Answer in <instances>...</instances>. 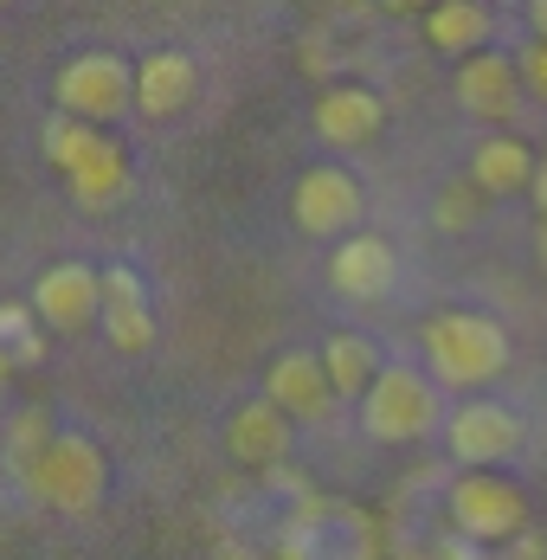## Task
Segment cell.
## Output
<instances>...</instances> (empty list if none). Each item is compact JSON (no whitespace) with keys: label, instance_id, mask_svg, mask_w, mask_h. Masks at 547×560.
Wrapping results in <instances>:
<instances>
[{"label":"cell","instance_id":"obj_8","mask_svg":"<svg viewBox=\"0 0 547 560\" xmlns=\"http://www.w3.org/2000/svg\"><path fill=\"white\" fill-rule=\"evenodd\" d=\"M33 316L46 329H84V323H97L104 316V271L84 265V258L46 265L39 283H33Z\"/></svg>","mask_w":547,"mask_h":560},{"label":"cell","instance_id":"obj_10","mask_svg":"<svg viewBox=\"0 0 547 560\" xmlns=\"http://www.w3.org/2000/svg\"><path fill=\"white\" fill-rule=\"evenodd\" d=\"M290 439H296V419L271 399H245L225 419V457L245 464V470H277L290 457Z\"/></svg>","mask_w":547,"mask_h":560},{"label":"cell","instance_id":"obj_18","mask_svg":"<svg viewBox=\"0 0 547 560\" xmlns=\"http://www.w3.org/2000/svg\"><path fill=\"white\" fill-rule=\"evenodd\" d=\"M490 33H496V13L484 7V0H438L432 13H426V39H432L438 52H451V58L484 52Z\"/></svg>","mask_w":547,"mask_h":560},{"label":"cell","instance_id":"obj_2","mask_svg":"<svg viewBox=\"0 0 547 560\" xmlns=\"http://www.w3.org/2000/svg\"><path fill=\"white\" fill-rule=\"evenodd\" d=\"M277 560H381V528L354 503L303 497V503L283 509Z\"/></svg>","mask_w":547,"mask_h":560},{"label":"cell","instance_id":"obj_9","mask_svg":"<svg viewBox=\"0 0 547 560\" xmlns=\"http://www.w3.org/2000/svg\"><path fill=\"white\" fill-rule=\"evenodd\" d=\"M290 220L310 238H348L361 220V180L348 168H310L290 194Z\"/></svg>","mask_w":547,"mask_h":560},{"label":"cell","instance_id":"obj_3","mask_svg":"<svg viewBox=\"0 0 547 560\" xmlns=\"http://www.w3.org/2000/svg\"><path fill=\"white\" fill-rule=\"evenodd\" d=\"M26 490H33L46 509H58V515H91V509L104 503V490H109L104 445L84 439V432H58L53 445H46V457L33 464Z\"/></svg>","mask_w":547,"mask_h":560},{"label":"cell","instance_id":"obj_26","mask_svg":"<svg viewBox=\"0 0 547 560\" xmlns=\"http://www.w3.org/2000/svg\"><path fill=\"white\" fill-rule=\"evenodd\" d=\"M528 26H535V39H547V0H528Z\"/></svg>","mask_w":547,"mask_h":560},{"label":"cell","instance_id":"obj_25","mask_svg":"<svg viewBox=\"0 0 547 560\" xmlns=\"http://www.w3.org/2000/svg\"><path fill=\"white\" fill-rule=\"evenodd\" d=\"M522 65V91H535V97H547V39H535L528 52L515 58Z\"/></svg>","mask_w":547,"mask_h":560},{"label":"cell","instance_id":"obj_15","mask_svg":"<svg viewBox=\"0 0 547 560\" xmlns=\"http://www.w3.org/2000/svg\"><path fill=\"white\" fill-rule=\"evenodd\" d=\"M65 187H71V200L78 207H91V213H109L123 194H129V149L116 142V136H97L71 168H65Z\"/></svg>","mask_w":547,"mask_h":560},{"label":"cell","instance_id":"obj_23","mask_svg":"<svg viewBox=\"0 0 547 560\" xmlns=\"http://www.w3.org/2000/svg\"><path fill=\"white\" fill-rule=\"evenodd\" d=\"M97 136H104L97 122H84V116H65V110H58L53 122H46V162L65 174L78 155H84V149H91V142H97Z\"/></svg>","mask_w":547,"mask_h":560},{"label":"cell","instance_id":"obj_5","mask_svg":"<svg viewBox=\"0 0 547 560\" xmlns=\"http://www.w3.org/2000/svg\"><path fill=\"white\" fill-rule=\"evenodd\" d=\"M444 515H451V535L477 541V548H509L528 535V497L509 483V477H457L444 490Z\"/></svg>","mask_w":547,"mask_h":560},{"label":"cell","instance_id":"obj_19","mask_svg":"<svg viewBox=\"0 0 547 560\" xmlns=\"http://www.w3.org/2000/svg\"><path fill=\"white\" fill-rule=\"evenodd\" d=\"M470 180H477L484 194H522V187H535V155H528V142H515V136H484V142L470 149Z\"/></svg>","mask_w":547,"mask_h":560},{"label":"cell","instance_id":"obj_11","mask_svg":"<svg viewBox=\"0 0 547 560\" xmlns=\"http://www.w3.org/2000/svg\"><path fill=\"white\" fill-rule=\"evenodd\" d=\"M104 341L116 354H149L155 348V310H149V283L136 278L129 265L104 271Z\"/></svg>","mask_w":547,"mask_h":560},{"label":"cell","instance_id":"obj_29","mask_svg":"<svg viewBox=\"0 0 547 560\" xmlns=\"http://www.w3.org/2000/svg\"><path fill=\"white\" fill-rule=\"evenodd\" d=\"M542 258H547V220H542Z\"/></svg>","mask_w":547,"mask_h":560},{"label":"cell","instance_id":"obj_7","mask_svg":"<svg viewBox=\"0 0 547 560\" xmlns=\"http://www.w3.org/2000/svg\"><path fill=\"white\" fill-rule=\"evenodd\" d=\"M444 445L470 470H496V464H509L522 451V419L509 406H496V399H464L444 419Z\"/></svg>","mask_w":547,"mask_h":560},{"label":"cell","instance_id":"obj_16","mask_svg":"<svg viewBox=\"0 0 547 560\" xmlns=\"http://www.w3.org/2000/svg\"><path fill=\"white\" fill-rule=\"evenodd\" d=\"M265 399L283 406L290 419H323L328 406H335V387H328V374H323V354H303V348L277 354L271 374H265Z\"/></svg>","mask_w":547,"mask_h":560},{"label":"cell","instance_id":"obj_1","mask_svg":"<svg viewBox=\"0 0 547 560\" xmlns=\"http://www.w3.org/2000/svg\"><path fill=\"white\" fill-rule=\"evenodd\" d=\"M426 361H432L438 387L477 393L509 368V336H502V323L477 316V310H444L426 329Z\"/></svg>","mask_w":547,"mask_h":560},{"label":"cell","instance_id":"obj_27","mask_svg":"<svg viewBox=\"0 0 547 560\" xmlns=\"http://www.w3.org/2000/svg\"><path fill=\"white\" fill-rule=\"evenodd\" d=\"M535 194H542V213H547V162L535 168Z\"/></svg>","mask_w":547,"mask_h":560},{"label":"cell","instance_id":"obj_12","mask_svg":"<svg viewBox=\"0 0 547 560\" xmlns=\"http://www.w3.org/2000/svg\"><path fill=\"white\" fill-rule=\"evenodd\" d=\"M393 278H399V258H393V245L374 238V232H348V238L335 245V258H328V283H335V296H348V303L386 296Z\"/></svg>","mask_w":547,"mask_h":560},{"label":"cell","instance_id":"obj_14","mask_svg":"<svg viewBox=\"0 0 547 560\" xmlns=\"http://www.w3.org/2000/svg\"><path fill=\"white\" fill-rule=\"evenodd\" d=\"M386 129V104L368 91V84H335L316 97V136L335 142V149H368Z\"/></svg>","mask_w":547,"mask_h":560},{"label":"cell","instance_id":"obj_24","mask_svg":"<svg viewBox=\"0 0 547 560\" xmlns=\"http://www.w3.org/2000/svg\"><path fill=\"white\" fill-rule=\"evenodd\" d=\"M477 194H484L477 180H470V187H451V194H438L432 220L444 225V232H464V225H470V213H477Z\"/></svg>","mask_w":547,"mask_h":560},{"label":"cell","instance_id":"obj_17","mask_svg":"<svg viewBox=\"0 0 547 560\" xmlns=\"http://www.w3.org/2000/svg\"><path fill=\"white\" fill-rule=\"evenodd\" d=\"M200 91V71L187 52H149L136 65V110L142 116H181Z\"/></svg>","mask_w":547,"mask_h":560},{"label":"cell","instance_id":"obj_28","mask_svg":"<svg viewBox=\"0 0 547 560\" xmlns=\"http://www.w3.org/2000/svg\"><path fill=\"white\" fill-rule=\"evenodd\" d=\"M7 381H13V361H7V354H0V387H7Z\"/></svg>","mask_w":547,"mask_h":560},{"label":"cell","instance_id":"obj_22","mask_svg":"<svg viewBox=\"0 0 547 560\" xmlns=\"http://www.w3.org/2000/svg\"><path fill=\"white\" fill-rule=\"evenodd\" d=\"M39 329H46V323H39L26 303H0V354L13 361V374L46 361V336H39Z\"/></svg>","mask_w":547,"mask_h":560},{"label":"cell","instance_id":"obj_6","mask_svg":"<svg viewBox=\"0 0 547 560\" xmlns=\"http://www.w3.org/2000/svg\"><path fill=\"white\" fill-rule=\"evenodd\" d=\"M53 97L65 116H84V122L104 129V122H116L136 104V71H129V58H116V52H78L58 65Z\"/></svg>","mask_w":547,"mask_h":560},{"label":"cell","instance_id":"obj_4","mask_svg":"<svg viewBox=\"0 0 547 560\" xmlns=\"http://www.w3.org/2000/svg\"><path fill=\"white\" fill-rule=\"evenodd\" d=\"M361 425L368 439L381 445H412V439H432L438 425V381L419 368H381V381L361 393Z\"/></svg>","mask_w":547,"mask_h":560},{"label":"cell","instance_id":"obj_21","mask_svg":"<svg viewBox=\"0 0 547 560\" xmlns=\"http://www.w3.org/2000/svg\"><path fill=\"white\" fill-rule=\"evenodd\" d=\"M53 439H58V432H53V412H46V406H26V412L7 425V464H13V477H20V483L33 477V464L46 457Z\"/></svg>","mask_w":547,"mask_h":560},{"label":"cell","instance_id":"obj_13","mask_svg":"<svg viewBox=\"0 0 547 560\" xmlns=\"http://www.w3.org/2000/svg\"><path fill=\"white\" fill-rule=\"evenodd\" d=\"M457 104L470 116H490V122L515 116L522 110V65L502 52H470L457 65Z\"/></svg>","mask_w":547,"mask_h":560},{"label":"cell","instance_id":"obj_20","mask_svg":"<svg viewBox=\"0 0 547 560\" xmlns=\"http://www.w3.org/2000/svg\"><path fill=\"white\" fill-rule=\"evenodd\" d=\"M381 368H386L381 348L368 336H354V329H341V336L323 341V374H328V387H335V399H348V393L361 399V393L381 381Z\"/></svg>","mask_w":547,"mask_h":560}]
</instances>
